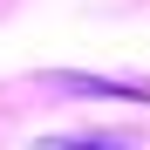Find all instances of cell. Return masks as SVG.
I'll return each instance as SVG.
<instances>
[{
  "label": "cell",
  "instance_id": "2",
  "mask_svg": "<svg viewBox=\"0 0 150 150\" xmlns=\"http://www.w3.org/2000/svg\"><path fill=\"white\" fill-rule=\"evenodd\" d=\"M41 150H137V143H123V137H109V130H89V137H48Z\"/></svg>",
  "mask_w": 150,
  "mask_h": 150
},
{
  "label": "cell",
  "instance_id": "1",
  "mask_svg": "<svg viewBox=\"0 0 150 150\" xmlns=\"http://www.w3.org/2000/svg\"><path fill=\"white\" fill-rule=\"evenodd\" d=\"M68 96H137V103H150L143 82H109V75H62Z\"/></svg>",
  "mask_w": 150,
  "mask_h": 150
}]
</instances>
